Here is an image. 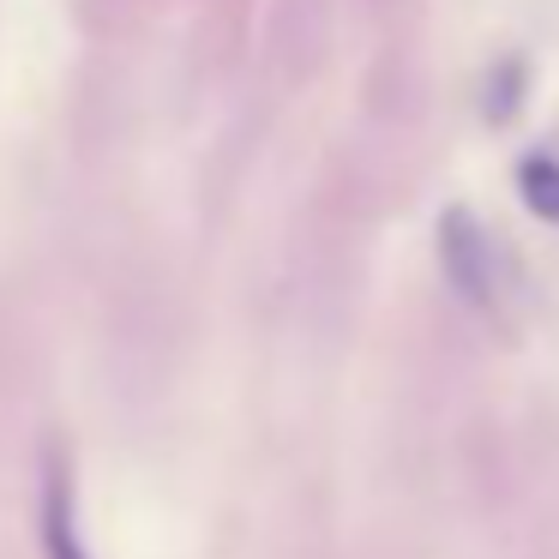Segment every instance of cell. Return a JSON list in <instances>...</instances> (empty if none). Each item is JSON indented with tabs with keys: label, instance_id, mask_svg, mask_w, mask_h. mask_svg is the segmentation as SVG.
Returning a JSON list of instances; mask_svg holds the SVG:
<instances>
[{
	"label": "cell",
	"instance_id": "obj_1",
	"mask_svg": "<svg viewBox=\"0 0 559 559\" xmlns=\"http://www.w3.org/2000/svg\"><path fill=\"white\" fill-rule=\"evenodd\" d=\"M439 265H445L451 289H457L469 307L493 301L499 259H493V241H487L481 217H475L469 205H451L445 217H439Z\"/></svg>",
	"mask_w": 559,
	"mask_h": 559
},
{
	"label": "cell",
	"instance_id": "obj_3",
	"mask_svg": "<svg viewBox=\"0 0 559 559\" xmlns=\"http://www.w3.org/2000/svg\"><path fill=\"white\" fill-rule=\"evenodd\" d=\"M523 97H530V61H523V55H506V61L487 73V85H481L487 127H511L523 115Z\"/></svg>",
	"mask_w": 559,
	"mask_h": 559
},
{
	"label": "cell",
	"instance_id": "obj_4",
	"mask_svg": "<svg viewBox=\"0 0 559 559\" xmlns=\"http://www.w3.org/2000/svg\"><path fill=\"white\" fill-rule=\"evenodd\" d=\"M518 193L542 223H559V163L554 157H523L518 163Z\"/></svg>",
	"mask_w": 559,
	"mask_h": 559
},
{
	"label": "cell",
	"instance_id": "obj_2",
	"mask_svg": "<svg viewBox=\"0 0 559 559\" xmlns=\"http://www.w3.org/2000/svg\"><path fill=\"white\" fill-rule=\"evenodd\" d=\"M43 542H49V559H91L73 535V487L61 463H49V487H43Z\"/></svg>",
	"mask_w": 559,
	"mask_h": 559
}]
</instances>
